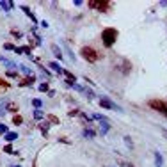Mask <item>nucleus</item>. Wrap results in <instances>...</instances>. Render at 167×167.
<instances>
[{"instance_id":"1","label":"nucleus","mask_w":167,"mask_h":167,"mask_svg":"<svg viewBox=\"0 0 167 167\" xmlns=\"http://www.w3.org/2000/svg\"><path fill=\"white\" fill-rule=\"evenodd\" d=\"M117 36H119V32H117L116 29H112V27L105 29V30L102 32V41H103V46H105V48H110V46H114V43H116Z\"/></svg>"},{"instance_id":"2","label":"nucleus","mask_w":167,"mask_h":167,"mask_svg":"<svg viewBox=\"0 0 167 167\" xmlns=\"http://www.w3.org/2000/svg\"><path fill=\"white\" fill-rule=\"evenodd\" d=\"M80 53H82V57L86 59L87 62H91V64L102 59V53H100L98 50H94V48H91V46H82Z\"/></svg>"},{"instance_id":"3","label":"nucleus","mask_w":167,"mask_h":167,"mask_svg":"<svg viewBox=\"0 0 167 167\" xmlns=\"http://www.w3.org/2000/svg\"><path fill=\"white\" fill-rule=\"evenodd\" d=\"M87 6L91 9L100 11V13H107V11H110V7H112V4L107 2V0H91V2H87Z\"/></svg>"},{"instance_id":"4","label":"nucleus","mask_w":167,"mask_h":167,"mask_svg":"<svg viewBox=\"0 0 167 167\" xmlns=\"http://www.w3.org/2000/svg\"><path fill=\"white\" fill-rule=\"evenodd\" d=\"M148 105H149L153 110H157V112H160L162 116L167 117V102H164V100H149Z\"/></svg>"},{"instance_id":"5","label":"nucleus","mask_w":167,"mask_h":167,"mask_svg":"<svg viewBox=\"0 0 167 167\" xmlns=\"http://www.w3.org/2000/svg\"><path fill=\"white\" fill-rule=\"evenodd\" d=\"M100 107L103 109H109V110H116V112H121V107L114 103L112 100H107V98H100Z\"/></svg>"},{"instance_id":"6","label":"nucleus","mask_w":167,"mask_h":167,"mask_svg":"<svg viewBox=\"0 0 167 167\" xmlns=\"http://www.w3.org/2000/svg\"><path fill=\"white\" fill-rule=\"evenodd\" d=\"M7 105H9V100H7V98H2V100H0V117H4V116H6Z\"/></svg>"},{"instance_id":"7","label":"nucleus","mask_w":167,"mask_h":167,"mask_svg":"<svg viewBox=\"0 0 167 167\" xmlns=\"http://www.w3.org/2000/svg\"><path fill=\"white\" fill-rule=\"evenodd\" d=\"M34 82H36V77H34V75H32V77H27V78H23L22 82H20V87H25V86L29 87V86H32Z\"/></svg>"},{"instance_id":"8","label":"nucleus","mask_w":167,"mask_h":167,"mask_svg":"<svg viewBox=\"0 0 167 167\" xmlns=\"http://www.w3.org/2000/svg\"><path fill=\"white\" fill-rule=\"evenodd\" d=\"M153 157H155V167H164V158H162V155L158 151L153 153Z\"/></svg>"},{"instance_id":"9","label":"nucleus","mask_w":167,"mask_h":167,"mask_svg":"<svg viewBox=\"0 0 167 167\" xmlns=\"http://www.w3.org/2000/svg\"><path fill=\"white\" fill-rule=\"evenodd\" d=\"M13 6H15L13 2H7V0H0V9H4L6 13H7V11H11V9H13Z\"/></svg>"},{"instance_id":"10","label":"nucleus","mask_w":167,"mask_h":167,"mask_svg":"<svg viewBox=\"0 0 167 167\" xmlns=\"http://www.w3.org/2000/svg\"><path fill=\"white\" fill-rule=\"evenodd\" d=\"M109 130H110L109 121H102V123H100V133H102V135H107V132Z\"/></svg>"},{"instance_id":"11","label":"nucleus","mask_w":167,"mask_h":167,"mask_svg":"<svg viewBox=\"0 0 167 167\" xmlns=\"http://www.w3.org/2000/svg\"><path fill=\"white\" fill-rule=\"evenodd\" d=\"M22 11H23V13H25L27 16H29V18H30V20H32L34 23H37V18H36L34 15H32V11H30V9L27 7V6H22Z\"/></svg>"},{"instance_id":"12","label":"nucleus","mask_w":167,"mask_h":167,"mask_svg":"<svg viewBox=\"0 0 167 167\" xmlns=\"http://www.w3.org/2000/svg\"><path fill=\"white\" fill-rule=\"evenodd\" d=\"M4 139H6L7 142H13V140H16V139H18V133H16V132H7V133L4 135Z\"/></svg>"},{"instance_id":"13","label":"nucleus","mask_w":167,"mask_h":167,"mask_svg":"<svg viewBox=\"0 0 167 167\" xmlns=\"http://www.w3.org/2000/svg\"><path fill=\"white\" fill-rule=\"evenodd\" d=\"M82 137H86V139H94V137H96V132H94V130H89V128H86V130L82 132Z\"/></svg>"},{"instance_id":"14","label":"nucleus","mask_w":167,"mask_h":167,"mask_svg":"<svg viewBox=\"0 0 167 167\" xmlns=\"http://www.w3.org/2000/svg\"><path fill=\"white\" fill-rule=\"evenodd\" d=\"M0 61H2L4 64L7 66V68H11V71H13V69H15L16 66H18V64H16V62H13V61H9V59H6V57H2V59H0Z\"/></svg>"},{"instance_id":"15","label":"nucleus","mask_w":167,"mask_h":167,"mask_svg":"<svg viewBox=\"0 0 167 167\" xmlns=\"http://www.w3.org/2000/svg\"><path fill=\"white\" fill-rule=\"evenodd\" d=\"M50 68H52V69H53L55 73H64V69L61 68V64H59V62H53V61H52V62H50Z\"/></svg>"},{"instance_id":"16","label":"nucleus","mask_w":167,"mask_h":167,"mask_svg":"<svg viewBox=\"0 0 167 167\" xmlns=\"http://www.w3.org/2000/svg\"><path fill=\"white\" fill-rule=\"evenodd\" d=\"M18 68H20V71H22L23 75H27V77H32V71H30V68H29V66L22 64V66H18Z\"/></svg>"},{"instance_id":"17","label":"nucleus","mask_w":167,"mask_h":167,"mask_svg":"<svg viewBox=\"0 0 167 167\" xmlns=\"http://www.w3.org/2000/svg\"><path fill=\"white\" fill-rule=\"evenodd\" d=\"M52 50H53V53H55V57H57V59H62V53H61V50H59L57 44H52Z\"/></svg>"},{"instance_id":"18","label":"nucleus","mask_w":167,"mask_h":167,"mask_svg":"<svg viewBox=\"0 0 167 167\" xmlns=\"http://www.w3.org/2000/svg\"><path fill=\"white\" fill-rule=\"evenodd\" d=\"M93 119H94V121H100V123H102V121H109L103 114H93Z\"/></svg>"},{"instance_id":"19","label":"nucleus","mask_w":167,"mask_h":167,"mask_svg":"<svg viewBox=\"0 0 167 167\" xmlns=\"http://www.w3.org/2000/svg\"><path fill=\"white\" fill-rule=\"evenodd\" d=\"M43 117H44V114L41 112V110H34V119H36V121H39V119H43Z\"/></svg>"},{"instance_id":"20","label":"nucleus","mask_w":167,"mask_h":167,"mask_svg":"<svg viewBox=\"0 0 167 167\" xmlns=\"http://www.w3.org/2000/svg\"><path fill=\"white\" fill-rule=\"evenodd\" d=\"M32 105H34V109H41V107H43V102H41V100H32Z\"/></svg>"},{"instance_id":"21","label":"nucleus","mask_w":167,"mask_h":167,"mask_svg":"<svg viewBox=\"0 0 167 167\" xmlns=\"http://www.w3.org/2000/svg\"><path fill=\"white\" fill-rule=\"evenodd\" d=\"M6 89H9V84L7 82H4V80H0V93H4Z\"/></svg>"},{"instance_id":"22","label":"nucleus","mask_w":167,"mask_h":167,"mask_svg":"<svg viewBox=\"0 0 167 167\" xmlns=\"http://www.w3.org/2000/svg\"><path fill=\"white\" fill-rule=\"evenodd\" d=\"M39 126H41V132H43V135L46 137V133H48V123H41Z\"/></svg>"},{"instance_id":"23","label":"nucleus","mask_w":167,"mask_h":167,"mask_svg":"<svg viewBox=\"0 0 167 167\" xmlns=\"http://www.w3.org/2000/svg\"><path fill=\"white\" fill-rule=\"evenodd\" d=\"M39 91L41 93H48L50 89H48V84H39Z\"/></svg>"},{"instance_id":"24","label":"nucleus","mask_w":167,"mask_h":167,"mask_svg":"<svg viewBox=\"0 0 167 167\" xmlns=\"http://www.w3.org/2000/svg\"><path fill=\"white\" fill-rule=\"evenodd\" d=\"M13 123H15V124H22V123H23V117H22V116H15Z\"/></svg>"},{"instance_id":"25","label":"nucleus","mask_w":167,"mask_h":167,"mask_svg":"<svg viewBox=\"0 0 167 167\" xmlns=\"http://www.w3.org/2000/svg\"><path fill=\"white\" fill-rule=\"evenodd\" d=\"M7 110H11V112H16V110H18L16 103H9V105H7Z\"/></svg>"},{"instance_id":"26","label":"nucleus","mask_w":167,"mask_h":167,"mask_svg":"<svg viewBox=\"0 0 167 167\" xmlns=\"http://www.w3.org/2000/svg\"><path fill=\"white\" fill-rule=\"evenodd\" d=\"M48 121H50V123H53V124H59V117H55V116H48Z\"/></svg>"},{"instance_id":"27","label":"nucleus","mask_w":167,"mask_h":167,"mask_svg":"<svg viewBox=\"0 0 167 167\" xmlns=\"http://www.w3.org/2000/svg\"><path fill=\"white\" fill-rule=\"evenodd\" d=\"M7 133V126L6 124H0V135H6Z\"/></svg>"},{"instance_id":"28","label":"nucleus","mask_w":167,"mask_h":167,"mask_svg":"<svg viewBox=\"0 0 167 167\" xmlns=\"http://www.w3.org/2000/svg\"><path fill=\"white\" fill-rule=\"evenodd\" d=\"M4 151H6V153H9V155H11V153L15 155V151H13V146H11V144H7V146H6V148H4Z\"/></svg>"},{"instance_id":"29","label":"nucleus","mask_w":167,"mask_h":167,"mask_svg":"<svg viewBox=\"0 0 167 167\" xmlns=\"http://www.w3.org/2000/svg\"><path fill=\"white\" fill-rule=\"evenodd\" d=\"M4 48H6V50H16V46L15 44H11V43H6L4 44Z\"/></svg>"},{"instance_id":"30","label":"nucleus","mask_w":167,"mask_h":167,"mask_svg":"<svg viewBox=\"0 0 167 167\" xmlns=\"http://www.w3.org/2000/svg\"><path fill=\"white\" fill-rule=\"evenodd\" d=\"M39 69H41V73H43L44 77H50V73L46 71V69H44V68H41V66H39Z\"/></svg>"},{"instance_id":"31","label":"nucleus","mask_w":167,"mask_h":167,"mask_svg":"<svg viewBox=\"0 0 167 167\" xmlns=\"http://www.w3.org/2000/svg\"><path fill=\"white\" fill-rule=\"evenodd\" d=\"M124 142L130 146V148H133V144H132V140H130V137H124Z\"/></svg>"},{"instance_id":"32","label":"nucleus","mask_w":167,"mask_h":167,"mask_svg":"<svg viewBox=\"0 0 167 167\" xmlns=\"http://www.w3.org/2000/svg\"><path fill=\"white\" fill-rule=\"evenodd\" d=\"M164 135H165V137H167V130H164Z\"/></svg>"},{"instance_id":"33","label":"nucleus","mask_w":167,"mask_h":167,"mask_svg":"<svg viewBox=\"0 0 167 167\" xmlns=\"http://www.w3.org/2000/svg\"><path fill=\"white\" fill-rule=\"evenodd\" d=\"M13 167H22V165H13Z\"/></svg>"}]
</instances>
